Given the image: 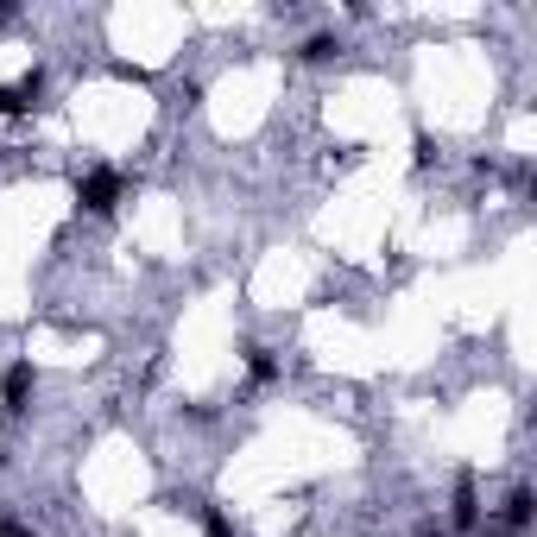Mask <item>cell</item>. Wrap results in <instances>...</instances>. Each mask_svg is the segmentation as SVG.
Returning <instances> with one entry per match:
<instances>
[{"instance_id": "obj_9", "label": "cell", "mask_w": 537, "mask_h": 537, "mask_svg": "<svg viewBox=\"0 0 537 537\" xmlns=\"http://www.w3.org/2000/svg\"><path fill=\"white\" fill-rule=\"evenodd\" d=\"M0 537H26V531H20V525H13V518H0Z\"/></svg>"}, {"instance_id": "obj_3", "label": "cell", "mask_w": 537, "mask_h": 537, "mask_svg": "<svg viewBox=\"0 0 537 537\" xmlns=\"http://www.w3.org/2000/svg\"><path fill=\"white\" fill-rule=\"evenodd\" d=\"M26 392H32V361L7 367V386H0V398H7V418H13V411H26Z\"/></svg>"}, {"instance_id": "obj_5", "label": "cell", "mask_w": 537, "mask_h": 537, "mask_svg": "<svg viewBox=\"0 0 537 537\" xmlns=\"http://www.w3.org/2000/svg\"><path fill=\"white\" fill-rule=\"evenodd\" d=\"M247 373H253L259 386H273V379H279V361L265 354V348H247Z\"/></svg>"}, {"instance_id": "obj_8", "label": "cell", "mask_w": 537, "mask_h": 537, "mask_svg": "<svg viewBox=\"0 0 537 537\" xmlns=\"http://www.w3.org/2000/svg\"><path fill=\"white\" fill-rule=\"evenodd\" d=\"M209 537H234V525H228L222 512H209Z\"/></svg>"}, {"instance_id": "obj_6", "label": "cell", "mask_w": 537, "mask_h": 537, "mask_svg": "<svg viewBox=\"0 0 537 537\" xmlns=\"http://www.w3.org/2000/svg\"><path fill=\"white\" fill-rule=\"evenodd\" d=\"M506 525H512V531H525V525H531V493H525V487L506 500Z\"/></svg>"}, {"instance_id": "obj_1", "label": "cell", "mask_w": 537, "mask_h": 537, "mask_svg": "<svg viewBox=\"0 0 537 537\" xmlns=\"http://www.w3.org/2000/svg\"><path fill=\"white\" fill-rule=\"evenodd\" d=\"M77 203H83L89 216H114V203H120V171H89V177L77 183Z\"/></svg>"}, {"instance_id": "obj_7", "label": "cell", "mask_w": 537, "mask_h": 537, "mask_svg": "<svg viewBox=\"0 0 537 537\" xmlns=\"http://www.w3.org/2000/svg\"><path fill=\"white\" fill-rule=\"evenodd\" d=\"M335 51H342V45H335V38H329V32H316V38H310V45H304V57H310V63H329V57H335Z\"/></svg>"}, {"instance_id": "obj_2", "label": "cell", "mask_w": 537, "mask_h": 537, "mask_svg": "<svg viewBox=\"0 0 537 537\" xmlns=\"http://www.w3.org/2000/svg\"><path fill=\"white\" fill-rule=\"evenodd\" d=\"M38 89H45V77L32 70V77H20L13 89H0V120H7V114H26L32 102H38Z\"/></svg>"}, {"instance_id": "obj_4", "label": "cell", "mask_w": 537, "mask_h": 537, "mask_svg": "<svg viewBox=\"0 0 537 537\" xmlns=\"http://www.w3.org/2000/svg\"><path fill=\"white\" fill-rule=\"evenodd\" d=\"M475 518H481V506H475V481H461V487H455V525L475 531Z\"/></svg>"}]
</instances>
